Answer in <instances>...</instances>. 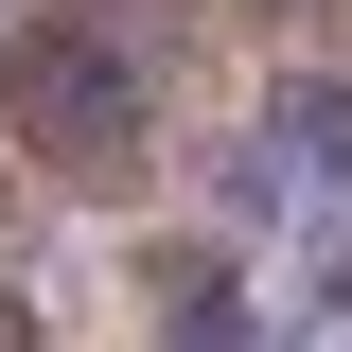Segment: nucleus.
<instances>
[{
    "instance_id": "f257e3e1",
    "label": "nucleus",
    "mask_w": 352,
    "mask_h": 352,
    "mask_svg": "<svg viewBox=\"0 0 352 352\" xmlns=\"http://www.w3.org/2000/svg\"><path fill=\"white\" fill-rule=\"evenodd\" d=\"M176 53H194V0H36L0 36L18 159L71 194H141V159L176 141Z\"/></svg>"
},
{
    "instance_id": "f03ea898",
    "label": "nucleus",
    "mask_w": 352,
    "mask_h": 352,
    "mask_svg": "<svg viewBox=\"0 0 352 352\" xmlns=\"http://www.w3.org/2000/svg\"><path fill=\"white\" fill-rule=\"evenodd\" d=\"M124 300L159 317V335H247V282H229V247H141Z\"/></svg>"
},
{
    "instance_id": "7ed1b4c3",
    "label": "nucleus",
    "mask_w": 352,
    "mask_h": 352,
    "mask_svg": "<svg viewBox=\"0 0 352 352\" xmlns=\"http://www.w3.org/2000/svg\"><path fill=\"white\" fill-rule=\"evenodd\" d=\"M300 317H352V229L317 212V247H300Z\"/></svg>"
},
{
    "instance_id": "20e7f679",
    "label": "nucleus",
    "mask_w": 352,
    "mask_h": 352,
    "mask_svg": "<svg viewBox=\"0 0 352 352\" xmlns=\"http://www.w3.org/2000/svg\"><path fill=\"white\" fill-rule=\"evenodd\" d=\"M264 18H300L317 53H352V0H264Z\"/></svg>"
},
{
    "instance_id": "39448f33",
    "label": "nucleus",
    "mask_w": 352,
    "mask_h": 352,
    "mask_svg": "<svg viewBox=\"0 0 352 352\" xmlns=\"http://www.w3.org/2000/svg\"><path fill=\"white\" fill-rule=\"evenodd\" d=\"M0 335H36V300H18V282H0Z\"/></svg>"
}]
</instances>
